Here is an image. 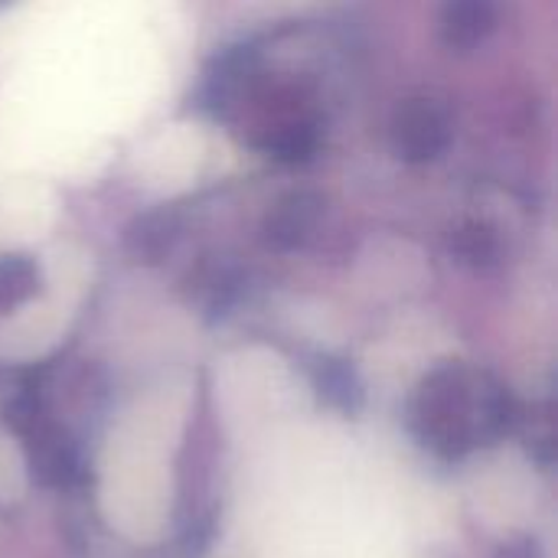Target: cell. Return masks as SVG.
<instances>
[{
	"label": "cell",
	"instance_id": "cell-10",
	"mask_svg": "<svg viewBox=\"0 0 558 558\" xmlns=\"http://www.w3.org/2000/svg\"><path fill=\"white\" fill-rule=\"evenodd\" d=\"M0 3H3V0H0Z\"/></svg>",
	"mask_w": 558,
	"mask_h": 558
},
{
	"label": "cell",
	"instance_id": "cell-1",
	"mask_svg": "<svg viewBox=\"0 0 558 558\" xmlns=\"http://www.w3.org/2000/svg\"><path fill=\"white\" fill-rule=\"evenodd\" d=\"M513 428V402L494 383L461 366L432 373L415 399V432L445 458H461L474 445L504 438Z\"/></svg>",
	"mask_w": 558,
	"mask_h": 558
},
{
	"label": "cell",
	"instance_id": "cell-3",
	"mask_svg": "<svg viewBox=\"0 0 558 558\" xmlns=\"http://www.w3.org/2000/svg\"><path fill=\"white\" fill-rule=\"evenodd\" d=\"M320 144V124L304 111H278L258 128L255 147L281 163L307 160Z\"/></svg>",
	"mask_w": 558,
	"mask_h": 558
},
{
	"label": "cell",
	"instance_id": "cell-9",
	"mask_svg": "<svg viewBox=\"0 0 558 558\" xmlns=\"http://www.w3.org/2000/svg\"><path fill=\"white\" fill-rule=\"evenodd\" d=\"M500 558H536V546L533 543H513V546H507L504 553H500Z\"/></svg>",
	"mask_w": 558,
	"mask_h": 558
},
{
	"label": "cell",
	"instance_id": "cell-7",
	"mask_svg": "<svg viewBox=\"0 0 558 558\" xmlns=\"http://www.w3.org/2000/svg\"><path fill=\"white\" fill-rule=\"evenodd\" d=\"M317 383H320L324 396H327L333 405H340V409H356L360 399H363L353 369L343 366V363H327V366L320 369V379H317Z\"/></svg>",
	"mask_w": 558,
	"mask_h": 558
},
{
	"label": "cell",
	"instance_id": "cell-8",
	"mask_svg": "<svg viewBox=\"0 0 558 558\" xmlns=\"http://www.w3.org/2000/svg\"><path fill=\"white\" fill-rule=\"evenodd\" d=\"M458 252L471 262V265H487L497 258V239L490 229L484 226H468L461 235H458Z\"/></svg>",
	"mask_w": 558,
	"mask_h": 558
},
{
	"label": "cell",
	"instance_id": "cell-2",
	"mask_svg": "<svg viewBox=\"0 0 558 558\" xmlns=\"http://www.w3.org/2000/svg\"><path fill=\"white\" fill-rule=\"evenodd\" d=\"M392 144H396V154L405 157L409 163H425V160L441 157L451 144V121L445 108L428 98H418L399 108L396 124H392Z\"/></svg>",
	"mask_w": 558,
	"mask_h": 558
},
{
	"label": "cell",
	"instance_id": "cell-4",
	"mask_svg": "<svg viewBox=\"0 0 558 558\" xmlns=\"http://www.w3.org/2000/svg\"><path fill=\"white\" fill-rule=\"evenodd\" d=\"M445 39L458 49H474L497 26V0H448L441 13Z\"/></svg>",
	"mask_w": 558,
	"mask_h": 558
},
{
	"label": "cell",
	"instance_id": "cell-6",
	"mask_svg": "<svg viewBox=\"0 0 558 558\" xmlns=\"http://www.w3.org/2000/svg\"><path fill=\"white\" fill-rule=\"evenodd\" d=\"M39 275L29 258H0V311H13L36 294Z\"/></svg>",
	"mask_w": 558,
	"mask_h": 558
},
{
	"label": "cell",
	"instance_id": "cell-5",
	"mask_svg": "<svg viewBox=\"0 0 558 558\" xmlns=\"http://www.w3.org/2000/svg\"><path fill=\"white\" fill-rule=\"evenodd\" d=\"M317 209L320 203L314 196H288L271 216H268V242L278 245V248H294L301 245L314 222H317Z\"/></svg>",
	"mask_w": 558,
	"mask_h": 558
}]
</instances>
